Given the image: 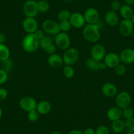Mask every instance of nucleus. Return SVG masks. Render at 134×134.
Returning <instances> with one entry per match:
<instances>
[{
  "instance_id": "f257e3e1",
  "label": "nucleus",
  "mask_w": 134,
  "mask_h": 134,
  "mask_svg": "<svg viewBox=\"0 0 134 134\" xmlns=\"http://www.w3.org/2000/svg\"><path fill=\"white\" fill-rule=\"evenodd\" d=\"M82 36L88 42L95 43L100 38V29L96 24H87L83 26Z\"/></svg>"
},
{
  "instance_id": "f03ea898",
  "label": "nucleus",
  "mask_w": 134,
  "mask_h": 134,
  "mask_svg": "<svg viewBox=\"0 0 134 134\" xmlns=\"http://www.w3.org/2000/svg\"><path fill=\"white\" fill-rule=\"evenodd\" d=\"M22 46L26 52L32 53L38 49L40 47V41L33 34H27L22 41Z\"/></svg>"
},
{
  "instance_id": "7ed1b4c3",
  "label": "nucleus",
  "mask_w": 134,
  "mask_h": 134,
  "mask_svg": "<svg viewBox=\"0 0 134 134\" xmlns=\"http://www.w3.org/2000/svg\"><path fill=\"white\" fill-rule=\"evenodd\" d=\"M63 63L65 65L73 66L78 62L80 57L79 51L74 47H69L65 50L63 56Z\"/></svg>"
},
{
  "instance_id": "20e7f679",
  "label": "nucleus",
  "mask_w": 134,
  "mask_h": 134,
  "mask_svg": "<svg viewBox=\"0 0 134 134\" xmlns=\"http://www.w3.org/2000/svg\"><path fill=\"white\" fill-rule=\"evenodd\" d=\"M42 30L49 36H56L60 32L59 23L53 19H46L42 23Z\"/></svg>"
},
{
  "instance_id": "39448f33",
  "label": "nucleus",
  "mask_w": 134,
  "mask_h": 134,
  "mask_svg": "<svg viewBox=\"0 0 134 134\" xmlns=\"http://www.w3.org/2000/svg\"><path fill=\"white\" fill-rule=\"evenodd\" d=\"M54 42L58 48L64 51L70 47V46L71 45L70 38L69 37V34L65 32H60L55 36Z\"/></svg>"
},
{
  "instance_id": "423d86ee",
  "label": "nucleus",
  "mask_w": 134,
  "mask_h": 134,
  "mask_svg": "<svg viewBox=\"0 0 134 134\" xmlns=\"http://www.w3.org/2000/svg\"><path fill=\"white\" fill-rule=\"evenodd\" d=\"M40 47L49 55L55 53L57 47L53 40L49 35H45L44 37L40 40Z\"/></svg>"
},
{
  "instance_id": "0eeeda50",
  "label": "nucleus",
  "mask_w": 134,
  "mask_h": 134,
  "mask_svg": "<svg viewBox=\"0 0 134 134\" xmlns=\"http://www.w3.org/2000/svg\"><path fill=\"white\" fill-rule=\"evenodd\" d=\"M23 13L26 17L35 18L38 15V11L37 2L35 0H27L23 5Z\"/></svg>"
},
{
  "instance_id": "6e6552de",
  "label": "nucleus",
  "mask_w": 134,
  "mask_h": 134,
  "mask_svg": "<svg viewBox=\"0 0 134 134\" xmlns=\"http://www.w3.org/2000/svg\"><path fill=\"white\" fill-rule=\"evenodd\" d=\"M37 101L34 97L30 96L23 97L19 103V107L24 111L28 112L36 110L37 106Z\"/></svg>"
},
{
  "instance_id": "1a4fd4ad",
  "label": "nucleus",
  "mask_w": 134,
  "mask_h": 134,
  "mask_svg": "<svg viewBox=\"0 0 134 134\" xmlns=\"http://www.w3.org/2000/svg\"><path fill=\"white\" fill-rule=\"evenodd\" d=\"M131 102V97L130 93L126 91H121L116 95L115 103L116 106L124 109L130 107Z\"/></svg>"
},
{
  "instance_id": "9d476101",
  "label": "nucleus",
  "mask_w": 134,
  "mask_h": 134,
  "mask_svg": "<svg viewBox=\"0 0 134 134\" xmlns=\"http://www.w3.org/2000/svg\"><path fill=\"white\" fill-rule=\"evenodd\" d=\"M91 57L97 61H102L106 55L105 46L101 43H95L91 47L90 52Z\"/></svg>"
},
{
  "instance_id": "9b49d317",
  "label": "nucleus",
  "mask_w": 134,
  "mask_h": 134,
  "mask_svg": "<svg viewBox=\"0 0 134 134\" xmlns=\"http://www.w3.org/2000/svg\"><path fill=\"white\" fill-rule=\"evenodd\" d=\"M83 16L87 24H96L99 21L100 15L97 9L93 7H90L86 10L83 13Z\"/></svg>"
},
{
  "instance_id": "f8f14e48",
  "label": "nucleus",
  "mask_w": 134,
  "mask_h": 134,
  "mask_svg": "<svg viewBox=\"0 0 134 134\" xmlns=\"http://www.w3.org/2000/svg\"><path fill=\"white\" fill-rule=\"evenodd\" d=\"M134 25L130 19H123L119 24V31L121 35L124 37L131 36Z\"/></svg>"
},
{
  "instance_id": "ddd939ff",
  "label": "nucleus",
  "mask_w": 134,
  "mask_h": 134,
  "mask_svg": "<svg viewBox=\"0 0 134 134\" xmlns=\"http://www.w3.org/2000/svg\"><path fill=\"white\" fill-rule=\"evenodd\" d=\"M72 27L74 28H82L86 25L83 14L80 12H74L71 14L70 19H69Z\"/></svg>"
},
{
  "instance_id": "4468645a",
  "label": "nucleus",
  "mask_w": 134,
  "mask_h": 134,
  "mask_svg": "<svg viewBox=\"0 0 134 134\" xmlns=\"http://www.w3.org/2000/svg\"><path fill=\"white\" fill-rule=\"evenodd\" d=\"M23 28L27 34H34L38 29V23L35 18L26 17L23 22Z\"/></svg>"
},
{
  "instance_id": "2eb2a0df",
  "label": "nucleus",
  "mask_w": 134,
  "mask_h": 134,
  "mask_svg": "<svg viewBox=\"0 0 134 134\" xmlns=\"http://www.w3.org/2000/svg\"><path fill=\"white\" fill-rule=\"evenodd\" d=\"M120 63L124 64H130L134 63V49L126 48L122 50L119 55Z\"/></svg>"
},
{
  "instance_id": "dca6fc26",
  "label": "nucleus",
  "mask_w": 134,
  "mask_h": 134,
  "mask_svg": "<svg viewBox=\"0 0 134 134\" xmlns=\"http://www.w3.org/2000/svg\"><path fill=\"white\" fill-rule=\"evenodd\" d=\"M103 62L107 67L110 69H114L119 63H120L119 55L115 53H109L105 55Z\"/></svg>"
},
{
  "instance_id": "f3484780",
  "label": "nucleus",
  "mask_w": 134,
  "mask_h": 134,
  "mask_svg": "<svg viewBox=\"0 0 134 134\" xmlns=\"http://www.w3.org/2000/svg\"><path fill=\"white\" fill-rule=\"evenodd\" d=\"M101 92L105 96L108 97H113L118 94V89L113 83L107 82L101 87Z\"/></svg>"
},
{
  "instance_id": "a211bd4d",
  "label": "nucleus",
  "mask_w": 134,
  "mask_h": 134,
  "mask_svg": "<svg viewBox=\"0 0 134 134\" xmlns=\"http://www.w3.org/2000/svg\"><path fill=\"white\" fill-rule=\"evenodd\" d=\"M47 63L49 65L53 68H59L64 64L63 57L56 53L49 55Z\"/></svg>"
},
{
  "instance_id": "6ab92c4d",
  "label": "nucleus",
  "mask_w": 134,
  "mask_h": 134,
  "mask_svg": "<svg viewBox=\"0 0 134 134\" xmlns=\"http://www.w3.org/2000/svg\"><path fill=\"white\" fill-rule=\"evenodd\" d=\"M105 21L110 26H115L119 23V16L116 12L110 10L105 13Z\"/></svg>"
},
{
  "instance_id": "aec40b11",
  "label": "nucleus",
  "mask_w": 134,
  "mask_h": 134,
  "mask_svg": "<svg viewBox=\"0 0 134 134\" xmlns=\"http://www.w3.org/2000/svg\"><path fill=\"white\" fill-rule=\"evenodd\" d=\"M122 116V109L118 107H112L107 112V117L111 122L120 119Z\"/></svg>"
},
{
  "instance_id": "412c9836",
  "label": "nucleus",
  "mask_w": 134,
  "mask_h": 134,
  "mask_svg": "<svg viewBox=\"0 0 134 134\" xmlns=\"http://www.w3.org/2000/svg\"><path fill=\"white\" fill-rule=\"evenodd\" d=\"M52 107L49 101L46 100H41L37 103L36 110L41 115H46L51 112Z\"/></svg>"
},
{
  "instance_id": "4be33fe9",
  "label": "nucleus",
  "mask_w": 134,
  "mask_h": 134,
  "mask_svg": "<svg viewBox=\"0 0 134 134\" xmlns=\"http://www.w3.org/2000/svg\"><path fill=\"white\" fill-rule=\"evenodd\" d=\"M120 14L123 19H131V16L134 14L133 10L131 6L127 5H122L120 9Z\"/></svg>"
},
{
  "instance_id": "5701e85b",
  "label": "nucleus",
  "mask_w": 134,
  "mask_h": 134,
  "mask_svg": "<svg viewBox=\"0 0 134 134\" xmlns=\"http://www.w3.org/2000/svg\"><path fill=\"white\" fill-rule=\"evenodd\" d=\"M111 129L116 133H120L122 132L125 129L124 121L122 119H118L112 122Z\"/></svg>"
},
{
  "instance_id": "b1692460",
  "label": "nucleus",
  "mask_w": 134,
  "mask_h": 134,
  "mask_svg": "<svg viewBox=\"0 0 134 134\" xmlns=\"http://www.w3.org/2000/svg\"><path fill=\"white\" fill-rule=\"evenodd\" d=\"M100 61H97L90 57L86 60L85 64H86V66L90 70L97 71V70H100Z\"/></svg>"
},
{
  "instance_id": "393cba45",
  "label": "nucleus",
  "mask_w": 134,
  "mask_h": 134,
  "mask_svg": "<svg viewBox=\"0 0 134 134\" xmlns=\"http://www.w3.org/2000/svg\"><path fill=\"white\" fill-rule=\"evenodd\" d=\"M10 49L5 43L0 44V61H4L9 59Z\"/></svg>"
},
{
  "instance_id": "a878e982",
  "label": "nucleus",
  "mask_w": 134,
  "mask_h": 134,
  "mask_svg": "<svg viewBox=\"0 0 134 134\" xmlns=\"http://www.w3.org/2000/svg\"><path fill=\"white\" fill-rule=\"evenodd\" d=\"M37 6L39 13H46L48 12L50 9V5L46 0H40L37 2Z\"/></svg>"
},
{
  "instance_id": "bb28decb",
  "label": "nucleus",
  "mask_w": 134,
  "mask_h": 134,
  "mask_svg": "<svg viewBox=\"0 0 134 134\" xmlns=\"http://www.w3.org/2000/svg\"><path fill=\"white\" fill-rule=\"evenodd\" d=\"M63 74L65 78L70 79L74 76L75 70H74L72 66L65 65L63 69Z\"/></svg>"
},
{
  "instance_id": "cd10ccee",
  "label": "nucleus",
  "mask_w": 134,
  "mask_h": 134,
  "mask_svg": "<svg viewBox=\"0 0 134 134\" xmlns=\"http://www.w3.org/2000/svg\"><path fill=\"white\" fill-rule=\"evenodd\" d=\"M71 14L72 13L70 11H69V10H62V11H60L58 13L57 19L59 20V22L69 20L70 16H71Z\"/></svg>"
},
{
  "instance_id": "c85d7f7f",
  "label": "nucleus",
  "mask_w": 134,
  "mask_h": 134,
  "mask_svg": "<svg viewBox=\"0 0 134 134\" xmlns=\"http://www.w3.org/2000/svg\"><path fill=\"white\" fill-rule=\"evenodd\" d=\"M114 72L118 76H123L124 75L127 71V68H126V64L120 63L114 68Z\"/></svg>"
},
{
  "instance_id": "c756f323",
  "label": "nucleus",
  "mask_w": 134,
  "mask_h": 134,
  "mask_svg": "<svg viewBox=\"0 0 134 134\" xmlns=\"http://www.w3.org/2000/svg\"><path fill=\"white\" fill-rule=\"evenodd\" d=\"M59 27H60V32H65V33L69 32L72 28L69 20L59 22Z\"/></svg>"
},
{
  "instance_id": "7c9ffc66",
  "label": "nucleus",
  "mask_w": 134,
  "mask_h": 134,
  "mask_svg": "<svg viewBox=\"0 0 134 134\" xmlns=\"http://www.w3.org/2000/svg\"><path fill=\"white\" fill-rule=\"evenodd\" d=\"M40 115V114L38 113V112L37 111L36 109V110H33L28 112V115H27V118H28V120L30 122H36L38 120V119H39Z\"/></svg>"
},
{
  "instance_id": "2f4dec72",
  "label": "nucleus",
  "mask_w": 134,
  "mask_h": 134,
  "mask_svg": "<svg viewBox=\"0 0 134 134\" xmlns=\"http://www.w3.org/2000/svg\"><path fill=\"white\" fill-rule=\"evenodd\" d=\"M125 129L127 132L134 133V117L124 121Z\"/></svg>"
},
{
  "instance_id": "473e14b6",
  "label": "nucleus",
  "mask_w": 134,
  "mask_h": 134,
  "mask_svg": "<svg viewBox=\"0 0 134 134\" xmlns=\"http://www.w3.org/2000/svg\"><path fill=\"white\" fill-rule=\"evenodd\" d=\"M122 116L126 120L130 119V118L134 117V110L132 108L126 107L122 109Z\"/></svg>"
},
{
  "instance_id": "72a5a7b5",
  "label": "nucleus",
  "mask_w": 134,
  "mask_h": 134,
  "mask_svg": "<svg viewBox=\"0 0 134 134\" xmlns=\"http://www.w3.org/2000/svg\"><path fill=\"white\" fill-rule=\"evenodd\" d=\"M95 134H110V130L109 127L104 125L99 126L95 130Z\"/></svg>"
},
{
  "instance_id": "f704fd0d",
  "label": "nucleus",
  "mask_w": 134,
  "mask_h": 134,
  "mask_svg": "<svg viewBox=\"0 0 134 134\" xmlns=\"http://www.w3.org/2000/svg\"><path fill=\"white\" fill-rule=\"evenodd\" d=\"M3 63V69L4 70H5L7 72H8L9 71L12 69L13 66V63L12 60L10 59H7V60H4V61H2Z\"/></svg>"
},
{
  "instance_id": "c9c22d12",
  "label": "nucleus",
  "mask_w": 134,
  "mask_h": 134,
  "mask_svg": "<svg viewBox=\"0 0 134 134\" xmlns=\"http://www.w3.org/2000/svg\"><path fill=\"white\" fill-rule=\"evenodd\" d=\"M121 6L122 5L118 0H113L110 3V10L114 12H117L118 11H120Z\"/></svg>"
},
{
  "instance_id": "e433bc0d",
  "label": "nucleus",
  "mask_w": 134,
  "mask_h": 134,
  "mask_svg": "<svg viewBox=\"0 0 134 134\" xmlns=\"http://www.w3.org/2000/svg\"><path fill=\"white\" fill-rule=\"evenodd\" d=\"M8 80V74L5 70L0 69V85L4 84Z\"/></svg>"
},
{
  "instance_id": "4c0bfd02",
  "label": "nucleus",
  "mask_w": 134,
  "mask_h": 134,
  "mask_svg": "<svg viewBox=\"0 0 134 134\" xmlns=\"http://www.w3.org/2000/svg\"><path fill=\"white\" fill-rule=\"evenodd\" d=\"M8 97V91L6 89L0 87V101L5 100Z\"/></svg>"
},
{
  "instance_id": "58836bf2",
  "label": "nucleus",
  "mask_w": 134,
  "mask_h": 134,
  "mask_svg": "<svg viewBox=\"0 0 134 134\" xmlns=\"http://www.w3.org/2000/svg\"><path fill=\"white\" fill-rule=\"evenodd\" d=\"M33 34L39 41L41 39H42L45 36L44 32H43L42 30H39V29L37 30Z\"/></svg>"
},
{
  "instance_id": "ea45409f",
  "label": "nucleus",
  "mask_w": 134,
  "mask_h": 134,
  "mask_svg": "<svg viewBox=\"0 0 134 134\" xmlns=\"http://www.w3.org/2000/svg\"><path fill=\"white\" fill-rule=\"evenodd\" d=\"M83 134H95V131L92 127H87L83 131Z\"/></svg>"
},
{
  "instance_id": "a19ab883",
  "label": "nucleus",
  "mask_w": 134,
  "mask_h": 134,
  "mask_svg": "<svg viewBox=\"0 0 134 134\" xmlns=\"http://www.w3.org/2000/svg\"><path fill=\"white\" fill-rule=\"evenodd\" d=\"M6 41V36L5 34L0 32V44H3Z\"/></svg>"
},
{
  "instance_id": "79ce46f5",
  "label": "nucleus",
  "mask_w": 134,
  "mask_h": 134,
  "mask_svg": "<svg viewBox=\"0 0 134 134\" xmlns=\"http://www.w3.org/2000/svg\"><path fill=\"white\" fill-rule=\"evenodd\" d=\"M67 134H83V131L80 130L74 129V130H70Z\"/></svg>"
},
{
  "instance_id": "37998d69",
  "label": "nucleus",
  "mask_w": 134,
  "mask_h": 134,
  "mask_svg": "<svg viewBox=\"0 0 134 134\" xmlns=\"http://www.w3.org/2000/svg\"><path fill=\"white\" fill-rule=\"evenodd\" d=\"M125 3H126V5L129 6L133 5L134 0H125Z\"/></svg>"
},
{
  "instance_id": "c03bdc74",
  "label": "nucleus",
  "mask_w": 134,
  "mask_h": 134,
  "mask_svg": "<svg viewBox=\"0 0 134 134\" xmlns=\"http://www.w3.org/2000/svg\"><path fill=\"white\" fill-rule=\"evenodd\" d=\"M51 134H62V133L59 131H53L51 133Z\"/></svg>"
},
{
  "instance_id": "a18cd8bd",
  "label": "nucleus",
  "mask_w": 134,
  "mask_h": 134,
  "mask_svg": "<svg viewBox=\"0 0 134 134\" xmlns=\"http://www.w3.org/2000/svg\"><path fill=\"white\" fill-rule=\"evenodd\" d=\"M2 115H3V110H2V109L0 107V120L2 118Z\"/></svg>"
},
{
  "instance_id": "49530a36",
  "label": "nucleus",
  "mask_w": 134,
  "mask_h": 134,
  "mask_svg": "<svg viewBox=\"0 0 134 134\" xmlns=\"http://www.w3.org/2000/svg\"><path fill=\"white\" fill-rule=\"evenodd\" d=\"M130 20H131V21L132 22V23L133 24V25H134V14L133 15V16H131V19H130Z\"/></svg>"
},
{
  "instance_id": "de8ad7c7",
  "label": "nucleus",
  "mask_w": 134,
  "mask_h": 134,
  "mask_svg": "<svg viewBox=\"0 0 134 134\" xmlns=\"http://www.w3.org/2000/svg\"><path fill=\"white\" fill-rule=\"evenodd\" d=\"M131 36H132V37L133 38V39H134V28H133V30L132 34H131Z\"/></svg>"
},
{
  "instance_id": "09e8293b",
  "label": "nucleus",
  "mask_w": 134,
  "mask_h": 134,
  "mask_svg": "<svg viewBox=\"0 0 134 134\" xmlns=\"http://www.w3.org/2000/svg\"><path fill=\"white\" fill-rule=\"evenodd\" d=\"M63 1H64V2H70L71 0H63Z\"/></svg>"
},
{
  "instance_id": "8fccbe9b",
  "label": "nucleus",
  "mask_w": 134,
  "mask_h": 134,
  "mask_svg": "<svg viewBox=\"0 0 134 134\" xmlns=\"http://www.w3.org/2000/svg\"><path fill=\"white\" fill-rule=\"evenodd\" d=\"M125 134H134V133H131V132H127Z\"/></svg>"
},
{
  "instance_id": "3c124183",
  "label": "nucleus",
  "mask_w": 134,
  "mask_h": 134,
  "mask_svg": "<svg viewBox=\"0 0 134 134\" xmlns=\"http://www.w3.org/2000/svg\"><path fill=\"white\" fill-rule=\"evenodd\" d=\"M133 9H134V4H133Z\"/></svg>"
}]
</instances>
